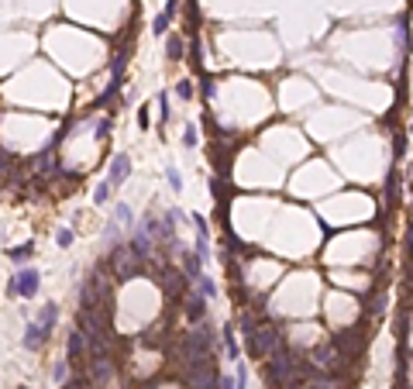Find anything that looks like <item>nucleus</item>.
Here are the masks:
<instances>
[{"instance_id":"obj_1","label":"nucleus","mask_w":413,"mask_h":389,"mask_svg":"<svg viewBox=\"0 0 413 389\" xmlns=\"http://www.w3.org/2000/svg\"><path fill=\"white\" fill-rule=\"evenodd\" d=\"M110 265H114V275H117V279H135V275L145 272V262H141V258L131 252V245H124V241L114 245V252H110Z\"/></svg>"},{"instance_id":"obj_2","label":"nucleus","mask_w":413,"mask_h":389,"mask_svg":"<svg viewBox=\"0 0 413 389\" xmlns=\"http://www.w3.org/2000/svg\"><path fill=\"white\" fill-rule=\"evenodd\" d=\"M38 283L41 275L35 272V269H21L11 283H7V296H21V300H31L35 293H38Z\"/></svg>"},{"instance_id":"obj_3","label":"nucleus","mask_w":413,"mask_h":389,"mask_svg":"<svg viewBox=\"0 0 413 389\" xmlns=\"http://www.w3.org/2000/svg\"><path fill=\"white\" fill-rule=\"evenodd\" d=\"M131 176V158L124 155V152H117V155L110 158V173H107V183L117 190V186H124V179Z\"/></svg>"},{"instance_id":"obj_4","label":"nucleus","mask_w":413,"mask_h":389,"mask_svg":"<svg viewBox=\"0 0 413 389\" xmlns=\"http://www.w3.org/2000/svg\"><path fill=\"white\" fill-rule=\"evenodd\" d=\"M45 338H48V331L41 327L38 320H35V324H28V331H24V348H28V351H38L41 345H45Z\"/></svg>"},{"instance_id":"obj_5","label":"nucleus","mask_w":413,"mask_h":389,"mask_svg":"<svg viewBox=\"0 0 413 389\" xmlns=\"http://www.w3.org/2000/svg\"><path fill=\"white\" fill-rule=\"evenodd\" d=\"M186 317H190V320H203V317H207V296L193 293V296L186 300Z\"/></svg>"},{"instance_id":"obj_6","label":"nucleus","mask_w":413,"mask_h":389,"mask_svg":"<svg viewBox=\"0 0 413 389\" xmlns=\"http://www.w3.org/2000/svg\"><path fill=\"white\" fill-rule=\"evenodd\" d=\"M110 220H117L124 231H135V210L128 207V203H114V217Z\"/></svg>"},{"instance_id":"obj_7","label":"nucleus","mask_w":413,"mask_h":389,"mask_svg":"<svg viewBox=\"0 0 413 389\" xmlns=\"http://www.w3.org/2000/svg\"><path fill=\"white\" fill-rule=\"evenodd\" d=\"M66 348H69V358L79 362L83 351H86V338H83V331H69V345H66Z\"/></svg>"},{"instance_id":"obj_8","label":"nucleus","mask_w":413,"mask_h":389,"mask_svg":"<svg viewBox=\"0 0 413 389\" xmlns=\"http://www.w3.org/2000/svg\"><path fill=\"white\" fill-rule=\"evenodd\" d=\"M220 341H224V351H227V358L234 362L238 358V341H234V324H224V331H220Z\"/></svg>"},{"instance_id":"obj_9","label":"nucleus","mask_w":413,"mask_h":389,"mask_svg":"<svg viewBox=\"0 0 413 389\" xmlns=\"http://www.w3.org/2000/svg\"><path fill=\"white\" fill-rule=\"evenodd\" d=\"M55 320H59V307H55V303H45V307H41L38 324L45 327V331H52V327H55Z\"/></svg>"},{"instance_id":"obj_10","label":"nucleus","mask_w":413,"mask_h":389,"mask_svg":"<svg viewBox=\"0 0 413 389\" xmlns=\"http://www.w3.org/2000/svg\"><path fill=\"white\" fill-rule=\"evenodd\" d=\"M183 52H186L183 38H179V35H169V38H165V55L172 59V62H179V59H183Z\"/></svg>"},{"instance_id":"obj_11","label":"nucleus","mask_w":413,"mask_h":389,"mask_svg":"<svg viewBox=\"0 0 413 389\" xmlns=\"http://www.w3.org/2000/svg\"><path fill=\"white\" fill-rule=\"evenodd\" d=\"M179 258H183V269H186V275H190V279H197V275L203 272V269H200L203 262H200L197 255H190V252H179Z\"/></svg>"},{"instance_id":"obj_12","label":"nucleus","mask_w":413,"mask_h":389,"mask_svg":"<svg viewBox=\"0 0 413 389\" xmlns=\"http://www.w3.org/2000/svg\"><path fill=\"white\" fill-rule=\"evenodd\" d=\"M31 255H35V245H31V241H24V245H18V248H11L7 258H11V262H28Z\"/></svg>"},{"instance_id":"obj_13","label":"nucleus","mask_w":413,"mask_h":389,"mask_svg":"<svg viewBox=\"0 0 413 389\" xmlns=\"http://www.w3.org/2000/svg\"><path fill=\"white\" fill-rule=\"evenodd\" d=\"M197 293H200V296H207V300H214V296H217V286H214V279H210V275H203V272H200V275H197Z\"/></svg>"},{"instance_id":"obj_14","label":"nucleus","mask_w":413,"mask_h":389,"mask_svg":"<svg viewBox=\"0 0 413 389\" xmlns=\"http://www.w3.org/2000/svg\"><path fill=\"white\" fill-rule=\"evenodd\" d=\"M110 190H114V186H110L107 179H103V183H97V186H93V203H97V207L110 203Z\"/></svg>"},{"instance_id":"obj_15","label":"nucleus","mask_w":413,"mask_h":389,"mask_svg":"<svg viewBox=\"0 0 413 389\" xmlns=\"http://www.w3.org/2000/svg\"><path fill=\"white\" fill-rule=\"evenodd\" d=\"M169 24H172V18H169V14L162 11V14H158V18L152 21V35H158V38H165V31H169Z\"/></svg>"},{"instance_id":"obj_16","label":"nucleus","mask_w":413,"mask_h":389,"mask_svg":"<svg viewBox=\"0 0 413 389\" xmlns=\"http://www.w3.org/2000/svg\"><path fill=\"white\" fill-rule=\"evenodd\" d=\"M73 238H76V234L69 231V228H59V231H55V245H59V248H69Z\"/></svg>"},{"instance_id":"obj_17","label":"nucleus","mask_w":413,"mask_h":389,"mask_svg":"<svg viewBox=\"0 0 413 389\" xmlns=\"http://www.w3.org/2000/svg\"><path fill=\"white\" fill-rule=\"evenodd\" d=\"M197 124H186V131H183V145H186V148H197Z\"/></svg>"},{"instance_id":"obj_18","label":"nucleus","mask_w":413,"mask_h":389,"mask_svg":"<svg viewBox=\"0 0 413 389\" xmlns=\"http://www.w3.org/2000/svg\"><path fill=\"white\" fill-rule=\"evenodd\" d=\"M176 97L179 100H193V86H190V79H179V83H176Z\"/></svg>"},{"instance_id":"obj_19","label":"nucleus","mask_w":413,"mask_h":389,"mask_svg":"<svg viewBox=\"0 0 413 389\" xmlns=\"http://www.w3.org/2000/svg\"><path fill=\"white\" fill-rule=\"evenodd\" d=\"M165 179H169V186H172V190H176V193H179V190H183V176H179L176 169H172V165H169V169H165Z\"/></svg>"},{"instance_id":"obj_20","label":"nucleus","mask_w":413,"mask_h":389,"mask_svg":"<svg viewBox=\"0 0 413 389\" xmlns=\"http://www.w3.org/2000/svg\"><path fill=\"white\" fill-rule=\"evenodd\" d=\"M7 165H14V155H11L7 148H0V176L7 173Z\"/></svg>"},{"instance_id":"obj_21","label":"nucleus","mask_w":413,"mask_h":389,"mask_svg":"<svg viewBox=\"0 0 413 389\" xmlns=\"http://www.w3.org/2000/svg\"><path fill=\"white\" fill-rule=\"evenodd\" d=\"M110 135V117H100L97 121V138H107Z\"/></svg>"},{"instance_id":"obj_22","label":"nucleus","mask_w":413,"mask_h":389,"mask_svg":"<svg viewBox=\"0 0 413 389\" xmlns=\"http://www.w3.org/2000/svg\"><path fill=\"white\" fill-rule=\"evenodd\" d=\"M158 107H162V121H169V93H158Z\"/></svg>"},{"instance_id":"obj_23","label":"nucleus","mask_w":413,"mask_h":389,"mask_svg":"<svg viewBox=\"0 0 413 389\" xmlns=\"http://www.w3.org/2000/svg\"><path fill=\"white\" fill-rule=\"evenodd\" d=\"M179 7H183V0H165V14H169V18H176Z\"/></svg>"},{"instance_id":"obj_24","label":"nucleus","mask_w":413,"mask_h":389,"mask_svg":"<svg viewBox=\"0 0 413 389\" xmlns=\"http://www.w3.org/2000/svg\"><path fill=\"white\" fill-rule=\"evenodd\" d=\"M138 128H141V131H148V107H141V110H138Z\"/></svg>"},{"instance_id":"obj_25","label":"nucleus","mask_w":413,"mask_h":389,"mask_svg":"<svg viewBox=\"0 0 413 389\" xmlns=\"http://www.w3.org/2000/svg\"><path fill=\"white\" fill-rule=\"evenodd\" d=\"M52 375H55V382H62V379H66V362H59V365L52 369Z\"/></svg>"},{"instance_id":"obj_26","label":"nucleus","mask_w":413,"mask_h":389,"mask_svg":"<svg viewBox=\"0 0 413 389\" xmlns=\"http://www.w3.org/2000/svg\"><path fill=\"white\" fill-rule=\"evenodd\" d=\"M66 389H86V382H83V379H76V382H69Z\"/></svg>"},{"instance_id":"obj_27","label":"nucleus","mask_w":413,"mask_h":389,"mask_svg":"<svg viewBox=\"0 0 413 389\" xmlns=\"http://www.w3.org/2000/svg\"><path fill=\"white\" fill-rule=\"evenodd\" d=\"M410 248H413V228H410Z\"/></svg>"}]
</instances>
